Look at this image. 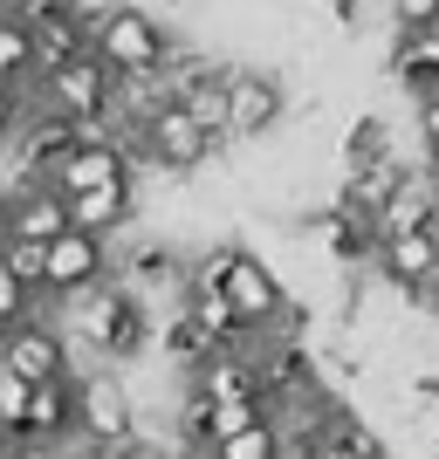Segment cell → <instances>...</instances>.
I'll return each mask as SVG.
<instances>
[{
	"label": "cell",
	"mask_w": 439,
	"mask_h": 459,
	"mask_svg": "<svg viewBox=\"0 0 439 459\" xmlns=\"http://www.w3.org/2000/svg\"><path fill=\"white\" fill-rule=\"evenodd\" d=\"M384 158H399V137H391V117L378 110H357L344 124V137H337V186L357 172H371V165H384Z\"/></svg>",
	"instance_id": "obj_12"
},
{
	"label": "cell",
	"mask_w": 439,
	"mask_h": 459,
	"mask_svg": "<svg viewBox=\"0 0 439 459\" xmlns=\"http://www.w3.org/2000/svg\"><path fill=\"white\" fill-rule=\"evenodd\" d=\"M103 274H110V240L69 227V233H56V240L41 247V302H48V295L76 302L83 288H96Z\"/></svg>",
	"instance_id": "obj_8"
},
{
	"label": "cell",
	"mask_w": 439,
	"mask_h": 459,
	"mask_svg": "<svg viewBox=\"0 0 439 459\" xmlns=\"http://www.w3.org/2000/svg\"><path fill=\"white\" fill-rule=\"evenodd\" d=\"M62 14H83V0H7V21H21V28H41Z\"/></svg>",
	"instance_id": "obj_23"
},
{
	"label": "cell",
	"mask_w": 439,
	"mask_h": 459,
	"mask_svg": "<svg viewBox=\"0 0 439 459\" xmlns=\"http://www.w3.org/2000/svg\"><path fill=\"white\" fill-rule=\"evenodd\" d=\"M48 186H56L62 199H83V192L137 186V165H131V152H124L117 137H90V144H76V152H69V165H62Z\"/></svg>",
	"instance_id": "obj_10"
},
{
	"label": "cell",
	"mask_w": 439,
	"mask_h": 459,
	"mask_svg": "<svg viewBox=\"0 0 439 459\" xmlns=\"http://www.w3.org/2000/svg\"><path fill=\"white\" fill-rule=\"evenodd\" d=\"M69 343H83L96 364H131L152 350V302L124 281H96L69 302Z\"/></svg>",
	"instance_id": "obj_1"
},
{
	"label": "cell",
	"mask_w": 439,
	"mask_h": 459,
	"mask_svg": "<svg viewBox=\"0 0 439 459\" xmlns=\"http://www.w3.org/2000/svg\"><path fill=\"white\" fill-rule=\"evenodd\" d=\"M76 439L96 446V453H117V446L137 439V398L110 364L76 377Z\"/></svg>",
	"instance_id": "obj_5"
},
{
	"label": "cell",
	"mask_w": 439,
	"mask_h": 459,
	"mask_svg": "<svg viewBox=\"0 0 439 459\" xmlns=\"http://www.w3.org/2000/svg\"><path fill=\"white\" fill-rule=\"evenodd\" d=\"M21 117H28V90H21V82H0V144L14 137Z\"/></svg>",
	"instance_id": "obj_26"
},
{
	"label": "cell",
	"mask_w": 439,
	"mask_h": 459,
	"mask_svg": "<svg viewBox=\"0 0 439 459\" xmlns=\"http://www.w3.org/2000/svg\"><path fill=\"white\" fill-rule=\"evenodd\" d=\"M206 459H282V439H275V419H268V425H248V432H233V439H220Z\"/></svg>",
	"instance_id": "obj_22"
},
{
	"label": "cell",
	"mask_w": 439,
	"mask_h": 459,
	"mask_svg": "<svg viewBox=\"0 0 439 459\" xmlns=\"http://www.w3.org/2000/svg\"><path fill=\"white\" fill-rule=\"evenodd\" d=\"M0 261H7V268H14L21 281L41 295V247H35V240H7V247H0Z\"/></svg>",
	"instance_id": "obj_24"
},
{
	"label": "cell",
	"mask_w": 439,
	"mask_h": 459,
	"mask_svg": "<svg viewBox=\"0 0 439 459\" xmlns=\"http://www.w3.org/2000/svg\"><path fill=\"white\" fill-rule=\"evenodd\" d=\"M0 459H14V453H0Z\"/></svg>",
	"instance_id": "obj_34"
},
{
	"label": "cell",
	"mask_w": 439,
	"mask_h": 459,
	"mask_svg": "<svg viewBox=\"0 0 439 459\" xmlns=\"http://www.w3.org/2000/svg\"><path fill=\"white\" fill-rule=\"evenodd\" d=\"M378 459H399V453H378Z\"/></svg>",
	"instance_id": "obj_33"
},
{
	"label": "cell",
	"mask_w": 439,
	"mask_h": 459,
	"mask_svg": "<svg viewBox=\"0 0 439 459\" xmlns=\"http://www.w3.org/2000/svg\"><path fill=\"white\" fill-rule=\"evenodd\" d=\"M371 220H378V240H391V233H419V227H433V220H439V186L426 178V165H419L412 178H405V186L391 192V199H384V206L371 212Z\"/></svg>",
	"instance_id": "obj_13"
},
{
	"label": "cell",
	"mask_w": 439,
	"mask_h": 459,
	"mask_svg": "<svg viewBox=\"0 0 439 459\" xmlns=\"http://www.w3.org/2000/svg\"><path fill=\"white\" fill-rule=\"evenodd\" d=\"M158 350H165V364H179V370H199L206 357H220V343H213L206 329L192 323V308H186V302L165 316V336H158Z\"/></svg>",
	"instance_id": "obj_17"
},
{
	"label": "cell",
	"mask_w": 439,
	"mask_h": 459,
	"mask_svg": "<svg viewBox=\"0 0 439 459\" xmlns=\"http://www.w3.org/2000/svg\"><path fill=\"white\" fill-rule=\"evenodd\" d=\"M90 48L103 56L110 76H152L172 56V35L158 28L145 7H96L90 14Z\"/></svg>",
	"instance_id": "obj_4"
},
{
	"label": "cell",
	"mask_w": 439,
	"mask_h": 459,
	"mask_svg": "<svg viewBox=\"0 0 439 459\" xmlns=\"http://www.w3.org/2000/svg\"><path fill=\"white\" fill-rule=\"evenodd\" d=\"M186 288H220V295H227V308L254 329V336H268V329H275V316L288 308L282 274L268 268L254 247H241V240H220V247L192 254V261H186Z\"/></svg>",
	"instance_id": "obj_2"
},
{
	"label": "cell",
	"mask_w": 439,
	"mask_h": 459,
	"mask_svg": "<svg viewBox=\"0 0 439 459\" xmlns=\"http://www.w3.org/2000/svg\"><path fill=\"white\" fill-rule=\"evenodd\" d=\"M35 308H41V295L28 281H21L7 261H0V329H21V323H35Z\"/></svg>",
	"instance_id": "obj_21"
},
{
	"label": "cell",
	"mask_w": 439,
	"mask_h": 459,
	"mask_svg": "<svg viewBox=\"0 0 439 459\" xmlns=\"http://www.w3.org/2000/svg\"><path fill=\"white\" fill-rule=\"evenodd\" d=\"M28 391L35 384H21L14 370L0 364V453H14V439H21V419H28ZM21 459V453H14Z\"/></svg>",
	"instance_id": "obj_20"
},
{
	"label": "cell",
	"mask_w": 439,
	"mask_h": 459,
	"mask_svg": "<svg viewBox=\"0 0 439 459\" xmlns=\"http://www.w3.org/2000/svg\"><path fill=\"white\" fill-rule=\"evenodd\" d=\"M0 82H35V41H28V28L21 21H7L0 14Z\"/></svg>",
	"instance_id": "obj_19"
},
{
	"label": "cell",
	"mask_w": 439,
	"mask_h": 459,
	"mask_svg": "<svg viewBox=\"0 0 439 459\" xmlns=\"http://www.w3.org/2000/svg\"><path fill=\"white\" fill-rule=\"evenodd\" d=\"M28 41H35V76H48V69H62V62H76V56H90V7L28 28Z\"/></svg>",
	"instance_id": "obj_15"
},
{
	"label": "cell",
	"mask_w": 439,
	"mask_h": 459,
	"mask_svg": "<svg viewBox=\"0 0 439 459\" xmlns=\"http://www.w3.org/2000/svg\"><path fill=\"white\" fill-rule=\"evenodd\" d=\"M90 137H96V131H83V124H69V117L28 103V117H21L14 137H7V165H14L21 186H48V178L69 165V152H76V144H90Z\"/></svg>",
	"instance_id": "obj_6"
},
{
	"label": "cell",
	"mask_w": 439,
	"mask_h": 459,
	"mask_svg": "<svg viewBox=\"0 0 439 459\" xmlns=\"http://www.w3.org/2000/svg\"><path fill=\"white\" fill-rule=\"evenodd\" d=\"M288 117V82L275 69H227V144H254Z\"/></svg>",
	"instance_id": "obj_7"
},
{
	"label": "cell",
	"mask_w": 439,
	"mask_h": 459,
	"mask_svg": "<svg viewBox=\"0 0 439 459\" xmlns=\"http://www.w3.org/2000/svg\"><path fill=\"white\" fill-rule=\"evenodd\" d=\"M0 364L14 370L21 384H62V377H76V364H69V329H56L48 316H35V323H21V329H7Z\"/></svg>",
	"instance_id": "obj_9"
},
{
	"label": "cell",
	"mask_w": 439,
	"mask_h": 459,
	"mask_svg": "<svg viewBox=\"0 0 439 459\" xmlns=\"http://www.w3.org/2000/svg\"><path fill=\"white\" fill-rule=\"evenodd\" d=\"M384 69L412 103L433 96V76H439V21L433 28H391V48H384Z\"/></svg>",
	"instance_id": "obj_11"
},
{
	"label": "cell",
	"mask_w": 439,
	"mask_h": 459,
	"mask_svg": "<svg viewBox=\"0 0 439 459\" xmlns=\"http://www.w3.org/2000/svg\"><path fill=\"white\" fill-rule=\"evenodd\" d=\"M0 350H7V329H0Z\"/></svg>",
	"instance_id": "obj_32"
},
{
	"label": "cell",
	"mask_w": 439,
	"mask_h": 459,
	"mask_svg": "<svg viewBox=\"0 0 439 459\" xmlns=\"http://www.w3.org/2000/svg\"><path fill=\"white\" fill-rule=\"evenodd\" d=\"M7 240H14V192L0 186V247H7Z\"/></svg>",
	"instance_id": "obj_28"
},
{
	"label": "cell",
	"mask_w": 439,
	"mask_h": 459,
	"mask_svg": "<svg viewBox=\"0 0 439 459\" xmlns=\"http://www.w3.org/2000/svg\"><path fill=\"white\" fill-rule=\"evenodd\" d=\"M391 7V28H433L439 21V0H384Z\"/></svg>",
	"instance_id": "obj_25"
},
{
	"label": "cell",
	"mask_w": 439,
	"mask_h": 459,
	"mask_svg": "<svg viewBox=\"0 0 439 459\" xmlns=\"http://www.w3.org/2000/svg\"><path fill=\"white\" fill-rule=\"evenodd\" d=\"M323 14L337 28H364V0H323Z\"/></svg>",
	"instance_id": "obj_27"
},
{
	"label": "cell",
	"mask_w": 439,
	"mask_h": 459,
	"mask_svg": "<svg viewBox=\"0 0 439 459\" xmlns=\"http://www.w3.org/2000/svg\"><path fill=\"white\" fill-rule=\"evenodd\" d=\"M137 212V186H110V192H83V199H69V227L96 233V240H110L117 227H131Z\"/></svg>",
	"instance_id": "obj_16"
},
{
	"label": "cell",
	"mask_w": 439,
	"mask_h": 459,
	"mask_svg": "<svg viewBox=\"0 0 439 459\" xmlns=\"http://www.w3.org/2000/svg\"><path fill=\"white\" fill-rule=\"evenodd\" d=\"M179 110H186L206 137H220V144H227V62H220L206 82H192V90L179 96Z\"/></svg>",
	"instance_id": "obj_18"
},
{
	"label": "cell",
	"mask_w": 439,
	"mask_h": 459,
	"mask_svg": "<svg viewBox=\"0 0 439 459\" xmlns=\"http://www.w3.org/2000/svg\"><path fill=\"white\" fill-rule=\"evenodd\" d=\"M309 459H337V453H323V446H316V453H309Z\"/></svg>",
	"instance_id": "obj_30"
},
{
	"label": "cell",
	"mask_w": 439,
	"mask_h": 459,
	"mask_svg": "<svg viewBox=\"0 0 439 459\" xmlns=\"http://www.w3.org/2000/svg\"><path fill=\"white\" fill-rule=\"evenodd\" d=\"M426 439H433V453H439V419H433V425H426Z\"/></svg>",
	"instance_id": "obj_29"
},
{
	"label": "cell",
	"mask_w": 439,
	"mask_h": 459,
	"mask_svg": "<svg viewBox=\"0 0 439 459\" xmlns=\"http://www.w3.org/2000/svg\"><path fill=\"white\" fill-rule=\"evenodd\" d=\"M56 233H69V199L56 186H14V240L48 247Z\"/></svg>",
	"instance_id": "obj_14"
},
{
	"label": "cell",
	"mask_w": 439,
	"mask_h": 459,
	"mask_svg": "<svg viewBox=\"0 0 439 459\" xmlns=\"http://www.w3.org/2000/svg\"><path fill=\"white\" fill-rule=\"evenodd\" d=\"M426 103H439V76H433V96H426Z\"/></svg>",
	"instance_id": "obj_31"
},
{
	"label": "cell",
	"mask_w": 439,
	"mask_h": 459,
	"mask_svg": "<svg viewBox=\"0 0 439 459\" xmlns=\"http://www.w3.org/2000/svg\"><path fill=\"white\" fill-rule=\"evenodd\" d=\"M28 103H41V110H56L69 117V124H83V131L96 137H110V110H117V76L103 69V56H76V62H62V69H48V76L28 82Z\"/></svg>",
	"instance_id": "obj_3"
}]
</instances>
